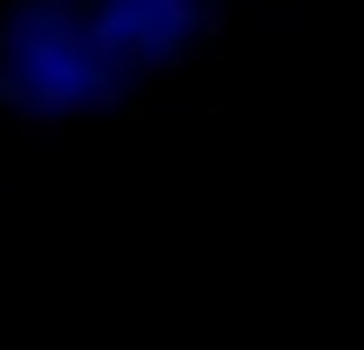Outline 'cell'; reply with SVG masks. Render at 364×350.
Segmentation results:
<instances>
[{
    "mask_svg": "<svg viewBox=\"0 0 364 350\" xmlns=\"http://www.w3.org/2000/svg\"><path fill=\"white\" fill-rule=\"evenodd\" d=\"M230 0H7L0 115H142L216 67Z\"/></svg>",
    "mask_w": 364,
    "mask_h": 350,
    "instance_id": "6da1fadb",
    "label": "cell"
}]
</instances>
